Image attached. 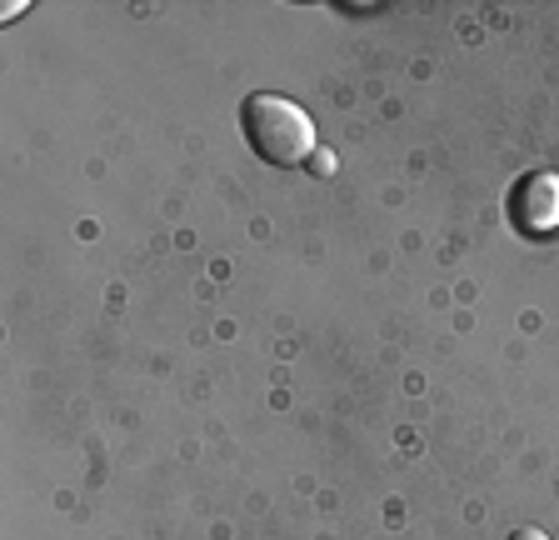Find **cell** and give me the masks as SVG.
<instances>
[{
  "mask_svg": "<svg viewBox=\"0 0 559 540\" xmlns=\"http://www.w3.org/2000/svg\"><path fill=\"white\" fill-rule=\"evenodd\" d=\"M240 126H245L250 151L270 165H300L305 155H314L310 116H305L295 101H285V95H270V91L250 95L240 110Z\"/></svg>",
  "mask_w": 559,
  "mask_h": 540,
  "instance_id": "obj_1",
  "label": "cell"
},
{
  "mask_svg": "<svg viewBox=\"0 0 559 540\" xmlns=\"http://www.w3.org/2000/svg\"><path fill=\"white\" fill-rule=\"evenodd\" d=\"M310 165H314V176H330V171H335V155H330V151H314Z\"/></svg>",
  "mask_w": 559,
  "mask_h": 540,
  "instance_id": "obj_3",
  "label": "cell"
},
{
  "mask_svg": "<svg viewBox=\"0 0 559 540\" xmlns=\"http://www.w3.org/2000/svg\"><path fill=\"white\" fill-rule=\"evenodd\" d=\"M510 540H549V536H545V530H535V526H524V530H514Z\"/></svg>",
  "mask_w": 559,
  "mask_h": 540,
  "instance_id": "obj_4",
  "label": "cell"
},
{
  "mask_svg": "<svg viewBox=\"0 0 559 540\" xmlns=\"http://www.w3.org/2000/svg\"><path fill=\"white\" fill-rule=\"evenodd\" d=\"M510 215L520 231L530 235H549L559 225V176L539 171V176H524L510 190Z\"/></svg>",
  "mask_w": 559,
  "mask_h": 540,
  "instance_id": "obj_2",
  "label": "cell"
}]
</instances>
